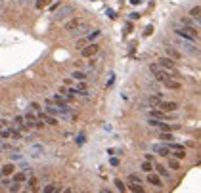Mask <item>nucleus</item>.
I'll return each instance as SVG.
<instances>
[{"label": "nucleus", "mask_w": 201, "mask_h": 193, "mask_svg": "<svg viewBox=\"0 0 201 193\" xmlns=\"http://www.w3.org/2000/svg\"><path fill=\"white\" fill-rule=\"evenodd\" d=\"M15 124H17V126H19V124H23V122H25V119H23V117H15Z\"/></svg>", "instance_id": "42"}, {"label": "nucleus", "mask_w": 201, "mask_h": 193, "mask_svg": "<svg viewBox=\"0 0 201 193\" xmlns=\"http://www.w3.org/2000/svg\"><path fill=\"white\" fill-rule=\"evenodd\" d=\"M86 42H88V40H79V42H77V46L80 48V46H84V44H86Z\"/></svg>", "instance_id": "50"}, {"label": "nucleus", "mask_w": 201, "mask_h": 193, "mask_svg": "<svg viewBox=\"0 0 201 193\" xmlns=\"http://www.w3.org/2000/svg\"><path fill=\"white\" fill-rule=\"evenodd\" d=\"M15 172V166L14 164H6V166L2 168V176H12Z\"/></svg>", "instance_id": "20"}, {"label": "nucleus", "mask_w": 201, "mask_h": 193, "mask_svg": "<svg viewBox=\"0 0 201 193\" xmlns=\"http://www.w3.org/2000/svg\"><path fill=\"white\" fill-rule=\"evenodd\" d=\"M88 29H90V25H88V23H79V25L75 27L73 31H71V33H73V35H77V37H79V35H84V33H88Z\"/></svg>", "instance_id": "13"}, {"label": "nucleus", "mask_w": 201, "mask_h": 193, "mask_svg": "<svg viewBox=\"0 0 201 193\" xmlns=\"http://www.w3.org/2000/svg\"><path fill=\"white\" fill-rule=\"evenodd\" d=\"M48 2H50V0H37V4H35V6H37L38 10H40V8H46V6H48Z\"/></svg>", "instance_id": "33"}, {"label": "nucleus", "mask_w": 201, "mask_h": 193, "mask_svg": "<svg viewBox=\"0 0 201 193\" xmlns=\"http://www.w3.org/2000/svg\"><path fill=\"white\" fill-rule=\"evenodd\" d=\"M147 182L151 184V186H155V187H161L163 184H161V178L157 174H153V172H147Z\"/></svg>", "instance_id": "14"}, {"label": "nucleus", "mask_w": 201, "mask_h": 193, "mask_svg": "<svg viewBox=\"0 0 201 193\" xmlns=\"http://www.w3.org/2000/svg\"><path fill=\"white\" fill-rule=\"evenodd\" d=\"M142 170H144V172H151V170H153L151 161H144V163H142Z\"/></svg>", "instance_id": "27"}, {"label": "nucleus", "mask_w": 201, "mask_h": 193, "mask_svg": "<svg viewBox=\"0 0 201 193\" xmlns=\"http://www.w3.org/2000/svg\"><path fill=\"white\" fill-rule=\"evenodd\" d=\"M12 159H14V161H19V159H21V155H19V153H14V155H12Z\"/></svg>", "instance_id": "49"}, {"label": "nucleus", "mask_w": 201, "mask_h": 193, "mask_svg": "<svg viewBox=\"0 0 201 193\" xmlns=\"http://www.w3.org/2000/svg\"><path fill=\"white\" fill-rule=\"evenodd\" d=\"M128 19H130V21H136V19H140V14H138V12H134V14L128 15Z\"/></svg>", "instance_id": "38"}, {"label": "nucleus", "mask_w": 201, "mask_h": 193, "mask_svg": "<svg viewBox=\"0 0 201 193\" xmlns=\"http://www.w3.org/2000/svg\"><path fill=\"white\" fill-rule=\"evenodd\" d=\"M59 6H61V4H59V2H58V4H52V6H50V10H52V12H54V10H58V8H59Z\"/></svg>", "instance_id": "48"}, {"label": "nucleus", "mask_w": 201, "mask_h": 193, "mask_svg": "<svg viewBox=\"0 0 201 193\" xmlns=\"http://www.w3.org/2000/svg\"><path fill=\"white\" fill-rule=\"evenodd\" d=\"M159 128H161V132H172V130H176V128H180V126L178 124H167L165 120H161Z\"/></svg>", "instance_id": "15"}, {"label": "nucleus", "mask_w": 201, "mask_h": 193, "mask_svg": "<svg viewBox=\"0 0 201 193\" xmlns=\"http://www.w3.org/2000/svg\"><path fill=\"white\" fill-rule=\"evenodd\" d=\"M159 102H161V96L157 94V96H150V98H147V103H150V105H159Z\"/></svg>", "instance_id": "24"}, {"label": "nucleus", "mask_w": 201, "mask_h": 193, "mask_svg": "<svg viewBox=\"0 0 201 193\" xmlns=\"http://www.w3.org/2000/svg\"><path fill=\"white\" fill-rule=\"evenodd\" d=\"M31 109H33L35 113H38V111H40V105H38V103H31Z\"/></svg>", "instance_id": "43"}, {"label": "nucleus", "mask_w": 201, "mask_h": 193, "mask_svg": "<svg viewBox=\"0 0 201 193\" xmlns=\"http://www.w3.org/2000/svg\"><path fill=\"white\" fill-rule=\"evenodd\" d=\"M38 119H42L44 124H50V126L58 124V119H56L54 115H50V113H42V111H38Z\"/></svg>", "instance_id": "8"}, {"label": "nucleus", "mask_w": 201, "mask_h": 193, "mask_svg": "<svg viewBox=\"0 0 201 193\" xmlns=\"http://www.w3.org/2000/svg\"><path fill=\"white\" fill-rule=\"evenodd\" d=\"M100 35H102V31H98V29H96V31H92V33H90V37H88L86 40H88V42H92V40H96V38L100 37Z\"/></svg>", "instance_id": "28"}, {"label": "nucleus", "mask_w": 201, "mask_h": 193, "mask_svg": "<svg viewBox=\"0 0 201 193\" xmlns=\"http://www.w3.org/2000/svg\"><path fill=\"white\" fill-rule=\"evenodd\" d=\"M199 15H201V8H199V6H194V8L190 10V17L199 19Z\"/></svg>", "instance_id": "22"}, {"label": "nucleus", "mask_w": 201, "mask_h": 193, "mask_svg": "<svg viewBox=\"0 0 201 193\" xmlns=\"http://www.w3.org/2000/svg\"><path fill=\"white\" fill-rule=\"evenodd\" d=\"M27 153H29L31 157H42L44 155V147L42 145H31Z\"/></svg>", "instance_id": "12"}, {"label": "nucleus", "mask_w": 201, "mask_h": 193, "mask_svg": "<svg viewBox=\"0 0 201 193\" xmlns=\"http://www.w3.org/2000/svg\"><path fill=\"white\" fill-rule=\"evenodd\" d=\"M157 107L163 111V113H165V111H167V113H174V111L178 109V103H176V102H163V99H161Z\"/></svg>", "instance_id": "6"}, {"label": "nucleus", "mask_w": 201, "mask_h": 193, "mask_svg": "<svg viewBox=\"0 0 201 193\" xmlns=\"http://www.w3.org/2000/svg\"><path fill=\"white\" fill-rule=\"evenodd\" d=\"M35 113H25V120H29V122H35Z\"/></svg>", "instance_id": "36"}, {"label": "nucleus", "mask_w": 201, "mask_h": 193, "mask_svg": "<svg viewBox=\"0 0 201 193\" xmlns=\"http://www.w3.org/2000/svg\"><path fill=\"white\" fill-rule=\"evenodd\" d=\"M79 23H80V21H79V19H71V21H69V23H65V31H69V33H71V31H73V29H75V27H77V25H79Z\"/></svg>", "instance_id": "23"}, {"label": "nucleus", "mask_w": 201, "mask_h": 193, "mask_svg": "<svg viewBox=\"0 0 201 193\" xmlns=\"http://www.w3.org/2000/svg\"><path fill=\"white\" fill-rule=\"evenodd\" d=\"M14 180H15V182H19V184L25 182V180H27V172L25 170H23V172H14Z\"/></svg>", "instance_id": "18"}, {"label": "nucleus", "mask_w": 201, "mask_h": 193, "mask_svg": "<svg viewBox=\"0 0 201 193\" xmlns=\"http://www.w3.org/2000/svg\"><path fill=\"white\" fill-rule=\"evenodd\" d=\"M161 84H163L165 88H168V90H180V82H178V80H172L171 77H168V78H165Z\"/></svg>", "instance_id": "10"}, {"label": "nucleus", "mask_w": 201, "mask_h": 193, "mask_svg": "<svg viewBox=\"0 0 201 193\" xmlns=\"http://www.w3.org/2000/svg\"><path fill=\"white\" fill-rule=\"evenodd\" d=\"M178 46L184 48L186 52H190V54H194V55H199V48H197V44H194V40L178 38Z\"/></svg>", "instance_id": "3"}, {"label": "nucleus", "mask_w": 201, "mask_h": 193, "mask_svg": "<svg viewBox=\"0 0 201 193\" xmlns=\"http://www.w3.org/2000/svg\"><path fill=\"white\" fill-rule=\"evenodd\" d=\"M115 186H117V189L119 191H124V189H127V186H124V184L123 182H121V180L117 178V180H115Z\"/></svg>", "instance_id": "34"}, {"label": "nucleus", "mask_w": 201, "mask_h": 193, "mask_svg": "<svg viewBox=\"0 0 201 193\" xmlns=\"http://www.w3.org/2000/svg\"><path fill=\"white\" fill-rule=\"evenodd\" d=\"M151 31H153V27H151V25H150V27H146V33H144V35L147 37V35H151Z\"/></svg>", "instance_id": "47"}, {"label": "nucleus", "mask_w": 201, "mask_h": 193, "mask_svg": "<svg viewBox=\"0 0 201 193\" xmlns=\"http://www.w3.org/2000/svg\"><path fill=\"white\" fill-rule=\"evenodd\" d=\"M73 98H69V96H67V98H63V96H59V94H56L54 98H52V102L56 103V105H69V102Z\"/></svg>", "instance_id": "11"}, {"label": "nucleus", "mask_w": 201, "mask_h": 193, "mask_svg": "<svg viewBox=\"0 0 201 193\" xmlns=\"http://www.w3.org/2000/svg\"><path fill=\"white\" fill-rule=\"evenodd\" d=\"M73 6H59L58 10H54V19H58V21H61V19H67L69 15H73Z\"/></svg>", "instance_id": "4"}, {"label": "nucleus", "mask_w": 201, "mask_h": 193, "mask_svg": "<svg viewBox=\"0 0 201 193\" xmlns=\"http://www.w3.org/2000/svg\"><path fill=\"white\" fill-rule=\"evenodd\" d=\"M147 124H150V126H159V124H161V119H155V117H150V120H147Z\"/></svg>", "instance_id": "30"}, {"label": "nucleus", "mask_w": 201, "mask_h": 193, "mask_svg": "<svg viewBox=\"0 0 201 193\" xmlns=\"http://www.w3.org/2000/svg\"><path fill=\"white\" fill-rule=\"evenodd\" d=\"M77 143H79V145H82V143H84V134H79L77 136Z\"/></svg>", "instance_id": "41"}, {"label": "nucleus", "mask_w": 201, "mask_h": 193, "mask_svg": "<svg viewBox=\"0 0 201 193\" xmlns=\"http://www.w3.org/2000/svg\"><path fill=\"white\" fill-rule=\"evenodd\" d=\"M84 46H86V48H82V55H84V58H90V55H94L96 52L100 50L98 44H92V42H86Z\"/></svg>", "instance_id": "7"}, {"label": "nucleus", "mask_w": 201, "mask_h": 193, "mask_svg": "<svg viewBox=\"0 0 201 193\" xmlns=\"http://www.w3.org/2000/svg\"><path fill=\"white\" fill-rule=\"evenodd\" d=\"M153 151L161 157H168L171 155V149H168V145H165V143H157V145H153Z\"/></svg>", "instance_id": "9"}, {"label": "nucleus", "mask_w": 201, "mask_h": 193, "mask_svg": "<svg viewBox=\"0 0 201 193\" xmlns=\"http://www.w3.org/2000/svg\"><path fill=\"white\" fill-rule=\"evenodd\" d=\"M109 163H111V166H119V159H115V157H111Z\"/></svg>", "instance_id": "44"}, {"label": "nucleus", "mask_w": 201, "mask_h": 193, "mask_svg": "<svg viewBox=\"0 0 201 193\" xmlns=\"http://www.w3.org/2000/svg\"><path fill=\"white\" fill-rule=\"evenodd\" d=\"M157 65L159 67H163L165 71H171V73H176V69H174V59H171V58H159L157 59Z\"/></svg>", "instance_id": "5"}, {"label": "nucleus", "mask_w": 201, "mask_h": 193, "mask_svg": "<svg viewBox=\"0 0 201 193\" xmlns=\"http://www.w3.org/2000/svg\"><path fill=\"white\" fill-rule=\"evenodd\" d=\"M128 189H130V191H136V193H144V187L140 186V182H130Z\"/></svg>", "instance_id": "19"}, {"label": "nucleus", "mask_w": 201, "mask_h": 193, "mask_svg": "<svg viewBox=\"0 0 201 193\" xmlns=\"http://www.w3.org/2000/svg\"><path fill=\"white\" fill-rule=\"evenodd\" d=\"M150 109H151V107H150ZM150 117H155V119H161V120H163V119H165V113H163V111L151 109V111H150Z\"/></svg>", "instance_id": "26"}, {"label": "nucleus", "mask_w": 201, "mask_h": 193, "mask_svg": "<svg viewBox=\"0 0 201 193\" xmlns=\"http://www.w3.org/2000/svg\"><path fill=\"white\" fill-rule=\"evenodd\" d=\"M167 54L171 55V59H180V58H182V54H180V52H176L172 46H168V48H167Z\"/></svg>", "instance_id": "17"}, {"label": "nucleus", "mask_w": 201, "mask_h": 193, "mask_svg": "<svg viewBox=\"0 0 201 193\" xmlns=\"http://www.w3.org/2000/svg\"><path fill=\"white\" fill-rule=\"evenodd\" d=\"M128 2H130L132 6H140V4H142V0H128Z\"/></svg>", "instance_id": "45"}, {"label": "nucleus", "mask_w": 201, "mask_h": 193, "mask_svg": "<svg viewBox=\"0 0 201 193\" xmlns=\"http://www.w3.org/2000/svg\"><path fill=\"white\" fill-rule=\"evenodd\" d=\"M77 94H79V90H77V88H75V86H71L69 90H67V96H69V98H75V96H77Z\"/></svg>", "instance_id": "32"}, {"label": "nucleus", "mask_w": 201, "mask_h": 193, "mask_svg": "<svg viewBox=\"0 0 201 193\" xmlns=\"http://www.w3.org/2000/svg\"><path fill=\"white\" fill-rule=\"evenodd\" d=\"M155 170H157L159 176H167V174H168V172L165 170V166H161V164H157V166H155Z\"/></svg>", "instance_id": "31"}, {"label": "nucleus", "mask_w": 201, "mask_h": 193, "mask_svg": "<svg viewBox=\"0 0 201 193\" xmlns=\"http://www.w3.org/2000/svg\"><path fill=\"white\" fill-rule=\"evenodd\" d=\"M29 186H31V187L37 186V178H29Z\"/></svg>", "instance_id": "46"}, {"label": "nucleus", "mask_w": 201, "mask_h": 193, "mask_svg": "<svg viewBox=\"0 0 201 193\" xmlns=\"http://www.w3.org/2000/svg\"><path fill=\"white\" fill-rule=\"evenodd\" d=\"M168 166H171L172 170H178V168H180V164L176 163V161H171V163H168Z\"/></svg>", "instance_id": "37"}, {"label": "nucleus", "mask_w": 201, "mask_h": 193, "mask_svg": "<svg viewBox=\"0 0 201 193\" xmlns=\"http://www.w3.org/2000/svg\"><path fill=\"white\" fill-rule=\"evenodd\" d=\"M172 157H176V159H184V157H186L184 147H182V149H172Z\"/></svg>", "instance_id": "25"}, {"label": "nucleus", "mask_w": 201, "mask_h": 193, "mask_svg": "<svg viewBox=\"0 0 201 193\" xmlns=\"http://www.w3.org/2000/svg\"><path fill=\"white\" fill-rule=\"evenodd\" d=\"M73 78L75 80H86L88 75L84 73V71H73Z\"/></svg>", "instance_id": "21"}, {"label": "nucleus", "mask_w": 201, "mask_h": 193, "mask_svg": "<svg viewBox=\"0 0 201 193\" xmlns=\"http://www.w3.org/2000/svg\"><path fill=\"white\" fill-rule=\"evenodd\" d=\"M174 35L178 38L194 40V42H197V40H199V29H197V27H176Z\"/></svg>", "instance_id": "1"}, {"label": "nucleus", "mask_w": 201, "mask_h": 193, "mask_svg": "<svg viewBox=\"0 0 201 193\" xmlns=\"http://www.w3.org/2000/svg\"><path fill=\"white\" fill-rule=\"evenodd\" d=\"M128 180H130V182H140V176L138 174H130V176H128Z\"/></svg>", "instance_id": "40"}, {"label": "nucleus", "mask_w": 201, "mask_h": 193, "mask_svg": "<svg viewBox=\"0 0 201 193\" xmlns=\"http://www.w3.org/2000/svg\"><path fill=\"white\" fill-rule=\"evenodd\" d=\"M10 138H14V140H21V134H19L15 128H10Z\"/></svg>", "instance_id": "29"}, {"label": "nucleus", "mask_w": 201, "mask_h": 193, "mask_svg": "<svg viewBox=\"0 0 201 193\" xmlns=\"http://www.w3.org/2000/svg\"><path fill=\"white\" fill-rule=\"evenodd\" d=\"M19 186H21V184H19V182L12 184V186H10V191H19Z\"/></svg>", "instance_id": "39"}, {"label": "nucleus", "mask_w": 201, "mask_h": 193, "mask_svg": "<svg viewBox=\"0 0 201 193\" xmlns=\"http://www.w3.org/2000/svg\"><path fill=\"white\" fill-rule=\"evenodd\" d=\"M61 187H59V184H56V182H52V184H48V186H44V193H54V191H59Z\"/></svg>", "instance_id": "16"}, {"label": "nucleus", "mask_w": 201, "mask_h": 193, "mask_svg": "<svg viewBox=\"0 0 201 193\" xmlns=\"http://www.w3.org/2000/svg\"><path fill=\"white\" fill-rule=\"evenodd\" d=\"M161 140H167V142H171V140H174V138H172L171 132H163V134H161Z\"/></svg>", "instance_id": "35"}, {"label": "nucleus", "mask_w": 201, "mask_h": 193, "mask_svg": "<svg viewBox=\"0 0 201 193\" xmlns=\"http://www.w3.org/2000/svg\"><path fill=\"white\" fill-rule=\"evenodd\" d=\"M46 113L54 115V117H61V119H71V109L69 105H48L46 107Z\"/></svg>", "instance_id": "2"}]
</instances>
